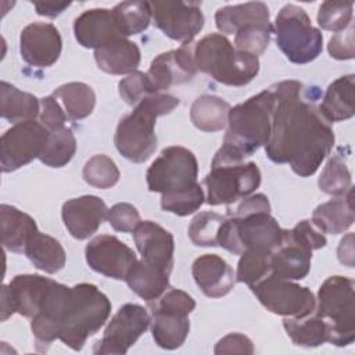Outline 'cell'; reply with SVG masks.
I'll return each mask as SVG.
<instances>
[{
  "instance_id": "1",
  "label": "cell",
  "mask_w": 355,
  "mask_h": 355,
  "mask_svg": "<svg viewBox=\"0 0 355 355\" xmlns=\"http://www.w3.org/2000/svg\"><path fill=\"white\" fill-rule=\"evenodd\" d=\"M270 90L275 110L266 155L276 164H290L297 175L308 178L334 146L331 123L316 104L320 92L298 80H282Z\"/></svg>"
},
{
  "instance_id": "2",
  "label": "cell",
  "mask_w": 355,
  "mask_h": 355,
  "mask_svg": "<svg viewBox=\"0 0 355 355\" xmlns=\"http://www.w3.org/2000/svg\"><path fill=\"white\" fill-rule=\"evenodd\" d=\"M273 110L275 96L270 87L230 108L223 144L212 161L243 162L259 147L266 146L272 130Z\"/></svg>"
},
{
  "instance_id": "3",
  "label": "cell",
  "mask_w": 355,
  "mask_h": 355,
  "mask_svg": "<svg viewBox=\"0 0 355 355\" xmlns=\"http://www.w3.org/2000/svg\"><path fill=\"white\" fill-rule=\"evenodd\" d=\"M179 104L180 100L168 93H154L144 97L130 114L119 121L114 136L116 150L132 162L147 161L157 148L154 132L157 118L169 114Z\"/></svg>"
},
{
  "instance_id": "4",
  "label": "cell",
  "mask_w": 355,
  "mask_h": 355,
  "mask_svg": "<svg viewBox=\"0 0 355 355\" xmlns=\"http://www.w3.org/2000/svg\"><path fill=\"white\" fill-rule=\"evenodd\" d=\"M111 313V302L97 286L79 283L69 288L58 322V340L73 351H80Z\"/></svg>"
},
{
  "instance_id": "5",
  "label": "cell",
  "mask_w": 355,
  "mask_h": 355,
  "mask_svg": "<svg viewBox=\"0 0 355 355\" xmlns=\"http://www.w3.org/2000/svg\"><path fill=\"white\" fill-rule=\"evenodd\" d=\"M194 62L201 71L226 86H244L259 72V60L237 50L222 33H209L194 43Z\"/></svg>"
},
{
  "instance_id": "6",
  "label": "cell",
  "mask_w": 355,
  "mask_h": 355,
  "mask_svg": "<svg viewBox=\"0 0 355 355\" xmlns=\"http://www.w3.org/2000/svg\"><path fill=\"white\" fill-rule=\"evenodd\" d=\"M355 282L345 276L327 277L318 291L315 313L329 326V343L344 347L355 340Z\"/></svg>"
},
{
  "instance_id": "7",
  "label": "cell",
  "mask_w": 355,
  "mask_h": 355,
  "mask_svg": "<svg viewBox=\"0 0 355 355\" xmlns=\"http://www.w3.org/2000/svg\"><path fill=\"white\" fill-rule=\"evenodd\" d=\"M324 234L311 222L301 220L283 232L282 241L270 252V275L286 280H301L311 270L312 251L324 247Z\"/></svg>"
},
{
  "instance_id": "8",
  "label": "cell",
  "mask_w": 355,
  "mask_h": 355,
  "mask_svg": "<svg viewBox=\"0 0 355 355\" xmlns=\"http://www.w3.org/2000/svg\"><path fill=\"white\" fill-rule=\"evenodd\" d=\"M275 33L279 49L293 64H308L322 53L323 36L300 6L286 4L279 11Z\"/></svg>"
},
{
  "instance_id": "9",
  "label": "cell",
  "mask_w": 355,
  "mask_h": 355,
  "mask_svg": "<svg viewBox=\"0 0 355 355\" xmlns=\"http://www.w3.org/2000/svg\"><path fill=\"white\" fill-rule=\"evenodd\" d=\"M284 229L269 212H255L244 216L229 215L220 225L218 245L236 255L248 248L273 250L282 241Z\"/></svg>"
},
{
  "instance_id": "10",
  "label": "cell",
  "mask_w": 355,
  "mask_h": 355,
  "mask_svg": "<svg viewBox=\"0 0 355 355\" xmlns=\"http://www.w3.org/2000/svg\"><path fill=\"white\" fill-rule=\"evenodd\" d=\"M151 309V333L155 344L164 349L183 345L190 331L189 315L196 301L183 290H166L158 300L148 302Z\"/></svg>"
},
{
  "instance_id": "11",
  "label": "cell",
  "mask_w": 355,
  "mask_h": 355,
  "mask_svg": "<svg viewBox=\"0 0 355 355\" xmlns=\"http://www.w3.org/2000/svg\"><path fill=\"white\" fill-rule=\"evenodd\" d=\"M207 204H232L251 196L261 184V171L255 162L212 161L209 173L204 178Z\"/></svg>"
},
{
  "instance_id": "12",
  "label": "cell",
  "mask_w": 355,
  "mask_h": 355,
  "mask_svg": "<svg viewBox=\"0 0 355 355\" xmlns=\"http://www.w3.org/2000/svg\"><path fill=\"white\" fill-rule=\"evenodd\" d=\"M198 164L196 155L186 147L171 146L161 151L146 173L150 191L175 194L197 184Z\"/></svg>"
},
{
  "instance_id": "13",
  "label": "cell",
  "mask_w": 355,
  "mask_h": 355,
  "mask_svg": "<svg viewBox=\"0 0 355 355\" xmlns=\"http://www.w3.org/2000/svg\"><path fill=\"white\" fill-rule=\"evenodd\" d=\"M250 288L268 311L284 318L308 316L316 306V298L308 287L272 275Z\"/></svg>"
},
{
  "instance_id": "14",
  "label": "cell",
  "mask_w": 355,
  "mask_h": 355,
  "mask_svg": "<svg viewBox=\"0 0 355 355\" xmlns=\"http://www.w3.org/2000/svg\"><path fill=\"white\" fill-rule=\"evenodd\" d=\"M47 137L49 130L35 119L11 126L0 139L1 171L8 173L39 158Z\"/></svg>"
},
{
  "instance_id": "15",
  "label": "cell",
  "mask_w": 355,
  "mask_h": 355,
  "mask_svg": "<svg viewBox=\"0 0 355 355\" xmlns=\"http://www.w3.org/2000/svg\"><path fill=\"white\" fill-rule=\"evenodd\" d=\"M150 4L154 25L172 40L190 43L204 26V14L198 1L162 0Z\"/></svg>"
},
{
  "instance_id": "16",
  "label": "cell",
  "mask_w": 355,
  "mask_h": 355,
  "mask_svg": "<svg viewBox=\"0 0 355 355\" xmlns=\"http://www.w3.org/2000/svg\"><path fill=\"white\" fill-rule=\"evenodd\" d=\"M151 318L147 309L137 304H125L108 322L104 336L96 343L93 352L97 355L126 354L137 338L148 329Z\"/></svg>"
},
{
  "instance_id": "17",
  "label": "cell",
  "mask_w": 355,
  "mask_h": 355,
  "mask_svg": "<svg viewBox=\"0 0 355 355\" xmlns=\"http://www.w3.org/2000/svg\"><path fill=\"white\" fill-rule=\"evenodd\" d=\"M54 280L40 275H17L1 287V322L14 312L33 318Z\"/></svg>"
},
{
  "instance_id": "18",
  "label": "cell",
  "mask_w": 355,
  "mask_h": 355,
  "mask_svg": "<svg viewBox=\"0 0 355 355\" xmlns=\"http://www.w3.org/2000/svg\"><path fill=\"white\" fill-rule=\"evenodd\" d=\"M87 265L107 277L125 280L137 257L132 248L111 234H100L90 240L85 248Z\"/></svg>"
},
{
  "instance_id": "19",
  "label": "cell",
  "mask_w": 355,
  "mask_h": 355,
  "mask_svg": "<svg viewBox=\"0 0 355 355\" xmlns=\"http://www.w3.org/2000/svg\"><path fill=\"white\" fill-rule=\"evenodd\" d=\"M197 67L194 62V43L182 44L176 50L161 53L150 65L147 76L155 93L175 85H182L194 78Z\"/></svg>"
},
{
  "instance_id": "20",
  "label": "cell",
  "mask_w": 355,
  "mask_h": 355,
  "mask_svg": "<svg viewBox=\"0 0 355 355\" xmlns=\"http://www.w3.org/2000/svg\"><path fill=\"white\" fill-rule=\"evenodd\" d=\"M62 49L58 29L53 24L33 22L26 25L19 36V51L22 60L37 68L53 65Z\"/></svg>"
},
{
  "instance_id": "21",
  "label": "cell",
  "mask_w": 355,
  "mask_h": 355,
  "mask_svg": "<svg viewBox=\"0 0 355 355\" xmlns=\"http://www.w3.org/2000/svg\"><path fill=\"white\" fill-rule=\"evenodd\" d=\"M73 33L78 43L86 49H100L116 39L126 37L112 12L107 8L83 11L73 22Z\"/></svg>"
},
{
  "instance_id": "22",
  "label": "cell",
  "mask_w": 355,
  "mask_h": 355,
  "mask_svg": "<svg viewBox=\"0 0 355 355\" xmlns=\"http://www.w3.org/2000/svg\"><path fill=\"white\" fill-rule=\"evenodd\" d=\"M105 202L97 196H82L64 202L62 220L72 237L85 240L94 234L107 218Z\"/></svg>"
},
{
  "instance_id": "23",
  "label": "cell",
  "mask_w": 355,
  "mask_h": 355,
  "mask_svg": "<svg viewBox=\"0 0 355 355\" xmlns=\"http://www.w3.org/2000/svg\"><path fill=\"white\" fill-rule=\"evenodd\" d=\"M133 240L141 259L172 272L175 240L171 232L153 220H143L133 230Z\"/></svg>"
},
{
  "instance_id": "24",
  "label": "cell",
  "mask_w": 355,
  "mask_h": 355,
  "mask_svg": "<svg viewBox=\"0 0 355 355\" xmlns=\"http://www.w3.org/2000/svg\"><path fill=\"white\" fill-rule=\"evenodd\" d=\"M191 273L196 284L209 298H220L232 291L236 273L232 266L216 254H204L193 262Z\"/></svg>"
},
{
  "instance_id": "25",
  "label": "cell",
  "mask_w": 355,
  "mask_h": 355,
  "mask_svg": "<svg viewBox=\"0 0 355 355\" xmlns=\"http://www.w3.org/2000/svg\"><path fill=\"white\" fill-rule=\"evenodd\" d=\"M0 229L3 247L12 252H25L29 240L39 230L32 216L7 204L0 205Z\"/></svg>"
},
{
  "instance_id": "26",
  "label": "cell",
  "mask_w": 355,
  "mask_h": 355,
  "mask_svg": "<svg viewBox=\"0 0 355 355\" xmlns=\"http://www.w3.org/2000/svg\"><path fill=\"white\" fill-rule=\"evenodd\" d=\"M94 60L98 68L107 73H132L140 64V50L135 42L122 37L96 49Z\"/></svg>"
},
{
  "instance_id": "27",
  "label": "cell",
  "mask_w": 355,
  "mask_h": 355,
  "mask_svg": "<svg viewBox=\"0 0 355 355\" xmlns=\"http://www.w3.org/2000/svg\"><path fill=\"white\" fill-rule=\"evenodd\" d=\"M355 76L352 73L331 82L319 105L323 116L331 122L349 119L355 114Z\"/></svg>"
},
{
  "instance_id": "28",
  "label": "cell",
  "mask_w": 355,
  "mask_h": 355,
  "mask_svg": "<svg viewBox=\"0 0 355 355\" xmlns=\"http://www.w3.org/2000/svg\"><path fill=\"white\" fill-rule=\"evenodd\" d=\"M311 222L322 233L338 234L348 230L354 223L352 187L344 196L318 205Z\"/></svg>"
},
{
  "instance_id": "29",
  "label": "cell",
  "mask_w": 355,
  "mask_h": 355,
  "mask_svg": "<svg viewBox=\"0 0 355 355\" xmlns=\"http://www.w3.org/2000/svg\"><path fill=\"white\" fill-rule=\"evenodd\" d=\"M216 28L225 35H236L241 28L269 22V8L262 1L225 6L215 14Z\"/></svg>"
},
{
  "instance_id": "30",
  "label": "cell",
  "mask_w": 355,
  "mask_h": 355,
  "mask_svg": "<svg viewBox=\"0 0 355 355\" xmlns=\"http://www.w3.org/2000/svg\"><path fill=\"white\" fill-rule=\"evenodd\" d=\"M169 275L165 269L140 259L132 266L125 282L140 298L153 302L168 290Z\"/></svg>"
},
{
  "instance_id": "31",
  "label": "cell",
  "mask_w": 355,
  "mask_h": 355,
  "mask_svg": "<svg viewBox=\"0 0 355 355\" xmlns=\"http://www.w3.org/2000/svg\"><path fill=\"white\" fill-rule=\"evenodd\" d=\"M40 114V101L32 94L22 92L1 80L0 83V115L12 122H26L35 119Z\"/></svg>"
},
{
  "instance_id": "32",
  "label": "cell",
  "mask_w": 355,
  "mask_h": 355,
  "mask_svg": "<svg viewBox=\"0 0 355 355\" xmlns=\"http://www.w3.org/2000/svg\"><path fill=\"white\" fill-rule=\"evenodd\" d=\"M24 254L35 268L50 275L61 270L67 261L65 250L60 241L39 230L29 240Z\"/></svg>"
},
{
  "instance_id": "33",
  "label": "cell",
  "mask_w": 355,
  "mask_h": 355,
  "mask_svg": "<svg viewBox=\"0 0 355 355\" xmlns=\"http://www.w3.org/2000/svg\"><path fill=\"white\" fill-rule=\"evenodd\" d=\"M62 107L71 121H79L89 116L96 105L93 89L83 82H69L57 87L51 94Z\"/></svg>"
},
{
  "instance_id": "34",
  "label": "cell",
  "mask_w": 355,
  "mask_h": 355,
  "mask_svg": "<svg viewBox=\"0 0 355 355\" xmlns=\"http://www.w3.org/2000/svg\"><path fill=\"white\" fill-rule=\"evenodd\" d=\"M230 104L212 94H204L194 100L190 108L193 125L204 132H218L227 125Z\"/></svg>"
},
{
  "instance_id": "35",
  "label": "cell",
  "mask_w": 355,
  "mask_h": 355,
  "mask_svg": "<svg viewBox=\"0 0 355 355\" xmlns=\"http://www.w3.org/2000/svg\"><path fill=\"white\" fill-rule=\"evenodd\" d=\"M283 327L295 345L312 348L329 341L327 323L312 312L304 318H284Z\"/></svg>"
},
{
  "instance_id": "36",
  "label": "cell",
  "mask_w": 355,
  "mask_h": 355,
  "mask_svg": "<svg viewBox=\"0 0 355 355\" xmlns=\"http://www.w3.org/2000/svg\"><path fill=\"white\" fill-rule=\"evenodd\" d=\"M76 151V139L72 130L67 126L49 130V137L39 159L51 168L65 166Z\"/></svg>"
},
{
  "instance_id": "37",
  "label": "cell",
  "mask_w": 355,
  "mask_h": 355,
  "mask_svg": "<svg viewBox=\"0 0 355 355\" xmlns=\"http://www.w3.org/2000/svg\"><path fill=\"white\" fill-rule=\"evenodd\" d=\"M351 173L345 162L344 148L340 147L330 157L319 178V189L330 196H344L351 189Z\"/></svg>"
},
{
  "instance_id": "38",
  "label": "cell",
  "mask_w": 355,
  "mask_h": 355,
  "mask_svg": "<svg viewBox=\"0 0 355 355\" xmlns=\"http://www.w3.org/2000/svg\"><path fill=\"white\" fill-rule=\"evenodd\" d=\"M112 12L126 37L141 33L148 28L151 21L150 1H122L112 8Z\"/></svg>"
},
{
  "instance_id": "39",
  "label": "cell",
  "mask_w": 355,
  "mask_h": 355,
  "mask_svg": "<svg viewBox=\"0 0 355 355\" xmlns=\"http://www.w3.org/2000/svg\"><path fill=\"white\" fill-rule=\"evenodd\" d=\"M270 252L272 250L248 248L240 254L237 263L236 282L245 283L248 287L270 275Z\"/></svg>"
},
{
  "instance_id": "40",
  "label": "cell",
  "mask_w": 355,
  "mask_h": 355,
  "mask_svg": "<svg viewBox=\"0 0 355 355\" xmlns=\"http://www.w3.org/2000/svg\"><path fill=\"white\" fill-rule=\"evenodd\" d=\"M83 179L97 189H110L119 180V169L115 162L104 154L93 155L83 166Z\"/></svg>"
},
{
  "instance_id": "41",
  "label": "cell",
  "mask_w": 355,
  "mask_h": 355,
  "mask_svg": "<svg viewBox=\"0 0 355 355\" xmlns=\"http://www.w3.org/2000/svg\"><path fill=\"white\" fill-rule=\"evenodd\" d=\"M223 220L225 216L212 211H204L197 214L191 219L187 230L193 244L198 247H216L219 229Z\"/></svg>"
},
{
  "instance_id": "42",
  "label": "cell",
  "mask_w": 355,
  "mask_h": 355,
  "mask_svg": "<svg viewBox=\"0 0 355 355\" xmlns=\"http://www.w3.org/2000/svg\"><path fill=\"white\" fill-rule=\"evenodd\" d=\"M352 1H324L318 11V24L324 31L341 32L352 22Z\"/></svg>"
},
{
  "instance_id": "43",
  "label": "cell",
  "mask_w": 355,
  "mask_h": 355,
  "mask_svg": "<svg viewBox=\"0 0 355 355\" xmlns=\"http://www.w3.org/2000/svg\"><path fill=\"white\" fill-rule=\"evenodd\" d=\"M204 191L197 183L194 187L175 193V194H162L161 208L164 211L172 212L179 216H186L196 212L204 202Z\"/></svg>"
},
{
  "instance_id": "44",
  "label": "cell",
  "mask_w": 355,
  "mask_h": 355,
  "mask_svg": "<svg viewBox=\"0 0 355 355\" xmlns=\"http://www.w3.org/2000/svg\"><path fill=\"white\" fill-rule=\"evenodd\" d=\"M272 29L273 28L270 24L250 25L241 28L234 36V47L240 51H245L258 57L266 50L270 42Z\"/></svg>"
},
{
  "instance_id": "45",
  "label": "cell",
  "mask_w": 355,
  "mask_h": 355,
  "mask_svg": "<svg viewBox=\"0 0 355 355\" xmlns=\"http://www.w3.org/2000/svg\"><path fill=\"white\" fill-rule=\"evenodd\" d=\"M118 90L122 100H125V103L129 105H136L144 97L155 93L147 73L141 71H135L119 80Z\"/></svg>"
},
{
  "instance_id": "46",
  "label": "cell",
  "mask_w": 355,
  "mask_h": 355,
  "mask_svg": "<svg viewBox=\"0 0 355 355\" xmlns=\"http://www.w3.org/2000/svg\"><path fill=\"white\" fill-rule=\"evenodd\" d=\"M107 219L111 227L116 232L130 233L141 222L140 214L136 207L129 202H118L108 209Z\"/></svg>"
},
{
  "instance_id": "47",
  "label": "cell",
  "mask_w": 355,
  "mask_h": 355,
  "mask_svg": "<svg viewBox=\"0 0 355 355\" xmlns=\"http://www.w3.org/2000/svg\"><path fill=\"white\" fill-rule=\"evenodd\" d=\"M354 24L351 22L344 31L337 32L327 44L329 54L336 60H351L354 58Z\"/></svg>"
},
{
  "instance_id": "48",
  "label": "cell",
  "mask_w": 355,
  "mask_h": 355,
  "mask_svg": "<svg viewBox=\"0 0 355 355\" xmlns=\"http://www.w3.org/2000/svg\"><path fill=\"white\" fill-rule=\"evenodd\" d=\"M40 123L47 130H54L65 126V121L68 119L61 104L53 97L47 96L40 100Z\"/></svg>"
},
{
  "instance_id": "49",
  "label": "cell",
  "mask_w": 355,
  "mask_h": 355,
  "mask_svg": "<svg viewBox=\"0 0 355 355\" xmlns=\"http://www.w3.org/2000/svg\"><path fill=\"white\" fill-rule=\"evenodd\" d=\"M215 354H254L252 341L240 333H230L220 338L214 349Z\"/></svg>"
},
{
  "instance_id": "50",
  "label": "cell",
  "mask_w": 355,
  "mask_h": 355,
  "mask_svg": "<svg viewBox=\"0 0 355 355\" xmlns=\"http://www.w3.org/2000/svg\"><path fill=\"white\" fill-rule=\"evenodd\" d=\"M255 212H270L269 200L262 193L244 197V200L239 204V207L234 209V212L229 211V215L244 216V215H250V214H255Z\"/></svg>"
},
{
  "instance_id": "51",
  "label": "cell",
  "mask_w": 355,
  "mask_h": 355,
  "mask_svg": "<svg viewBox=\"0 0 355 355\" xmlns=\"http://www.w3.org/2000/svg\"><path fill=\"white\" fill-rule=\"evenodd\" d=\"M36 12L43 17L49 18H55L58 17L62 11H65L71 3H60V1H35L33 3Z\"/></svg>"
},
{
  "instance_id": "52",
  "label": "cell",
  "mask_w": 355,
  "mask_h": 355,
  "mask_svg": "<svg viewBox=\"0 0 355 355\" xmlns=\"http://www.w3.org/2000/svg\"><path fill=\"white\" fill-rule=\"evenodd\" d=\"M337 255H338V261L349 268L354 266V234L348 233L338 245L337 250Z\"/></svg>"
}]
</instances>
